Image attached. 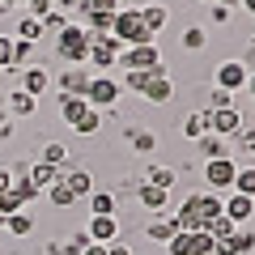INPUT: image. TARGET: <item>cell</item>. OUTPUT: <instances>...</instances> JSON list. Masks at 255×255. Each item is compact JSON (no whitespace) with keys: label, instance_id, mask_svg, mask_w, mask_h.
Returning <instances> with one entry per match:
<instances>
[{"label":"cell","instance_id":"6da1fadb","mask_svg":"<svg viewBox=\"0 0 255 255\" xmlns=\"http://www.w3.org/2000/svg\"><path fill=\"white\" fill-rule=\"evenodd\" d=\"M170 217H174L179 230H204L213 217H221V196L217 191H191Z\"/></svg>","mask_w":255,"mask_h":255},{"label":"cell","instance_id":"7a4b0ae2","mask_svg":"<svg viewBox=\"0 0 255 255\" xmlns=\"http://www.w3.org/2000/svg\"><path fill=\"white\" fill-rule=\"evenodd\" d=\"M55 38V55H60L64 64H85L90 60V30L81 26V21H68V26L60 30Z\"/></svg>","mask_w":255,"mask_h":255},{"label":"cell","instance_id":"3957f363","mask_svg":"<svg viewBox=\"0 0 255 255\" xmlns=\"http://www.w3.org/2000/svg\"><path fill=\"white\" fill-rule=\"evenodd\" d=\"M111 34H115L124 47L153 43V34H149L145 21H140V4H132V9H119V13H115V21H111Z\"/></svg>","mask_w":255,"mask_h":255},{"label":"cell","instance_id":"277c9868","mask_svg":"<svg viewBox=\"0 0 255 255\" xmlns=\"http://www.w3.org/2000/svg\"><path fill=\"white\" fill-rule=\"evenodd\" d=\"M119 81L111 73H94L90 77V90H85V102H90L94 111H102V115H107V111H115V102H119Z\"/></svg>","mask_w":255,"mask_h":255},{"label":"cell","instance_id":"5b68a950","mask_svg":"<svg viewBox=\"0 0 255 255\" xmlns=\"http://www.w3.org/2000/svg\"><path fill=\"white\" fill-rule=\"evenodd\" d=\"M119 51H124V43L115 34H90V60L85 64H94L98 73H111L119 64Z\"/></svg>","mask_w":255,"mask_h":255},{"label":"cell","instance_id":"8992f818","mask_svg":"<svg viewBox=\"0 0 255 255\" xmlns=\"http://www.w3.org/2000/svg\"><path fill=\"white\" fill-rule=\"evenodd\" d=\"M119 68H124V73H132V68H145V73H153V68H162V51H157V43L124 47V51H119Z\"/></svg>","mask_w":255,"mask_h":255},{"label":"cell","instance_id":"52a82bcc","mask_svg":"<svg viewBox=\"0 0 255 255\" xmlns=\"http://www.w3.org/2000/svg\"><path fill=\"white\" fill-rule=\"evenodd\" d=\"M234 174H238L234 157H209V162H204V183H209V191H234Z\"/></svg>","mask_w":255,"mask_h":255},{"label":"cell","instance_id":"ba28073f","mask_svg":"<svg viewBox=\"0 0 255 255\" xmlns=\"http://www.w3.org/2000/svg\"><path fill=\"white\" fill-rule=\"evenodd\" d=\"M90 64H64V73L51 77V85L60 94H73V98H85V90H90Z\"/></svg>","mask_w":255,"mask_h":255},{"label":"cell","instance_id":"9c48e42d","mask_svg":"<svg viewBox=\"0 0 255 255\" xmlns=\"http://www.w3.org/2000/svg\"><path fill=\"white\" fill-rule=\"evenodd\" d=\"M17 90H26L30 98H43L51 90V73L43 64H26V68H17Z\"/></svg>","mask_w":255,"mask_h":255},{"label":"cell","instance_id":"30bf717a","mask_svg":"<svg viewBox=\"0 0 255 255\" xmlns=\"http://www.w3.org/2000/svg\"><path fill=\"white\" fill-rule=\"evenodd\" d=\"M213 77H217V85H221V90L238 94V90L247 85V77H251V68H247L243 60H221V64H217V73H213Z\"/></svg>","mask_w":255,"mask_h":255},{"label":"cell","instance_id":"8fae6325","mask_svg":"<svg viewBox=\"0 0 255 255\" xmlns=\"http://www.w3.org/2000/svg\"><path fill=\"white\" fill-rule=\"evenodd\" d=\"M243 124H247V119H243V111H238V107L209 111V132H213V136H234Z\"/></svg>","mask_w":255,"mask_h":255},{"label":"cell","instance_id":"7c38bea8","mask_svg":"<svg viewBox=\"0 0 255 255\" xmlns=\"http://www.w3.org/2000/svg\"><path fill=\"white\" fill-rule=\"evenodd\" d=\"M221 213H226L234 226H247V221L255 217V196H243V191H234L230 200H221Z\"/></svg>","mask_w":255,"mask_h":255},{"label":"cell","instance_id":"4fadbf2b","mask_svg":"<svg viewBox=\"0 0 255 255\" xmlns=\"http://www.w3.org/2000/svg\"><path fill=\"white\" fill-rule=\"evenodd\" d=\"M85 234H90V243H102V247L119 243V217H90Z\"/></svg>","mask_w":255,"mask_h":255},{"label":"cell","instance_id":"5bb4252c","mask_svg":"<svg viewBox=\"0 0 255 255\" xmlns=\"http://www.w3.org/2000/svg\"><path fill=\"white\" fill-rule=\"evenodd\" d=\"M217 251H226V255H251L255 251V230L251 226H234V234L221 238Z\"/></svg>","mask_w":255,"mask_h":255},{"label":"cell","instance_id":"9a60e30c","mask_svg":"<svg viewBox=\"0 0 255 255\" xmlns=\"http://www.w3.org/2000/svg\"><path fill=\"white\" fill-rule=\"evenodd\" d=\"M60 179L68 183V191H73L77 200H85V196L94 191V174L85 170V166H64V170H60Z\"/></svg>","mask_w":255,"mask_h":255},{"label":"cell","instance_id":"2e32d148","mask_svg":"<svg viewBox=\"0 0 255 255\" xmlns=\"http://www.w3.org/2000/svg\"><path fill=\"white\" fill-rule=\"evenodd\" d=\"M140 98H145V102H157V107H162V102H170V98H174V81H170V73H166V68H162V73H153Z\"/></svg>","mask_w":255,"mask_h":255},{"label":"cell","instance_id":"e0dca14e","mask_svg":"<svg viewBox=\"0 0 255 255\" xmlns=\"http://www.w3.org/2000/svg\"><path fill=\"white\" fill-rule=\"evenodd\" d=\"M4 111H9V119H30L38 111V98H30L26 90H9L4 94Z\"/></svg>","mask_w":255,"mask_h":255},{"label":"cell","instance_id":"ac0fdd59","mask_svg":"<svg viewBox=\"0 0 255 255\" xmlns=\"http://www.w3.org/2000/svg\"><path fill=\"white\" fill-rule=\"evenodd\" d=\"M136 200H140V209H145V213H166V204H170V191H162V187H153V183L140 179Z\"/></svg>","mask_w":255,"mask_h":255},{"label":"cell","instance_id":"d6986e66","mask_svg":"<svg viewBox=\"0 0 255 255\" xmlns=\"http://www.w3.org/2000/svg\"><path fill=\"white\" fill-rule=\"evenodd\" d=\"M174 234H179V226H174L170 213H153L149 226H145V238H149V243H170Z\"/></svg>","mask_w":255,"mask_h":255},{"label":"cell","instance_id":"ffe728a7","mask_svg":"<svg viewBox=\"0 0 255 255\" xmlns=\"http://www.w3.org/2000/svg\"><path fill=\"white\" fill-rule=\"evenodd\" d=\"M140 21H145L149 34H162V30L170 26V9H166V4H140Z\"/></svg>","mask_w":255,"mask_h":255},{"label":"cell","instance_id":"44dd1931","mask_svg":"<svg viewBox=\"0 0 255 255\" xmlns=\"http://www.w3.org/2000/svg\"><path fill=\"white\" fill-rule=\"evenodd\" d=\"M85 200H90V217H115V209H119L115 191H90Z\"/></svg>","mask_w":255,"mask_h":255},{"label":"cell","instance_id":"7402d4cb","mask_svg":"<svg viewBox=\"0 0 255 255\" xmlns=\"http://www.w3.org/2000/svg\"><path fill=\"white\" fill-rule=\"evenodd\" d=\"M26 179L34 183L38 191H47L55 179H60V170H55V166H47V162H38V157H30V170H26Z\"/></svg>","mask_w":255,"mask_h":255},{"label":"cell","instance_id":"603a6c76","mask_svg":"<svg viewBox=\"0 0 255 255\" xmlns=\"http://www.w3.org/2000/svg\"><path fill=\"white\" fill-rule=\"evenodd\" d=\"M4 230H9L13 238H30V234H34V213H30V209L9 213V217H4Z\"/></svg>","mask_w":255,"mask_h":255},{"label":"cell","instance_id":"cb8c5ba5","mask_svg":"<svg viewBox=\"0 0 255 255\" xmlns=\"http://www.w3.org/2000/svg\"><path fill=\"white\" fill-rule=\"evenodd\" d=\"M174 166H162V162H149L145 166V183H153V187H162V191H174Z\"/></svg>","mask_w":255,"mask_h":255},{"label":"cell","instance_id":"d4e9b609","mask_svg":"<svg viewBox=\"0 0 255 255\" xmlns=\"http://www.w3.org/2000/svg\"><path fill=\"white\" fill-rule=\"evenodd\" d=\"M38 162L64 170V166H68V145H60V140H43V145H38Z\"/></svg>","mask_w":255,"mask_h":255},{"label":"cell","instance_id":"484cf974","mask_svg":"<svg viewBox=\"0 0 255 255\" xmlns=\"http://www.w3.org/2000/svg\"><path fill=\"white\" fill-rule=\"evenodd\" d=\"M85 111H90V102H85V98H73V94H60V119H64L68 128H73L77 119L85 115Z\"/></svg>","mask_w":255,"mask_h":255},{"label":"cell","instance_id":"4316f807","mask_svg":"<svg viewBox=\"0 0 255 255\" xmlns=\"http://www.w3.org/2000/svg\"><path fill=\"white\" fill-rule=\"evenodd\" d=\"M124 136H128V145H132V149H136V153H153V149H157V136H153V132H149V128H128V132H124Z\"/></svg>","mask_w":255,"mask_h":255},{"label":"cell","instance_id":"83f0119b","mask_svg":"<svg viewBox=\"0 0 255 255\" xmlns=\"http://www.w3.org/2000/svg\"><path fill=\"white\" fill-rule=\"evenodd\" d=\"M204 132H209V111H191V115L183 119V136H187V140H200Z\"/></svg>","mask_w":255,"mask_h":255},{"label":"cell","instance_id":"f1b7e54d","mask_svg":"<svg viewBox=\"0 0 255 255\" xmlns=\"http://www.w3.org/2000/svg\"><path fill=\"white\" fill-rule=\"evenodd\" d=\"M9 191H13V196H17V204H21V209H30V204H34L38 196H43V191H38L34 183L26 179V174H21V179H13V187H9Z\"/></svg>","mask_w":255,"mask_h":255},{"label":"cell","instance_id":"f546056e","mask_svg":"<svg viewBox=\"0 0 255 255\" xmlns=\"http://www.w3.org/2000/svg\"><path fill=\"white\" fill-rule=\"evenodd\" d=\"M166 68V64H162ZM162 68H153V73H162ZM153 73H145V68H132V73H124V81H119V90H132V94H145V85H149V77Z\"/></svg>","mask_w":255,"mask_h":255},{"label":"cell","instance_id":"4dcf8cb0","mask_svg":"<svg viewBox=\"0 0 255 255\" xmlns=\"http://www.w3.org/2000/svg\"><path fill=\"white\" fill-rule=\"evenodd\" d=\"M170 255H196V230H179V234L166 243Z\"/></svg>","mask_w":255,"mask_h":255},{"label":"cell","instance_id":"1f68e13d","mask_svg":"<svg viewBox=\"0 0 255 255\" xmlns=\"http://www.w3.org/2000/svg\"><path fill=\"white\" fill-rule=\"evenodd\" d=\"M43 34H47V30H43V21H38V17H30V13H21V21H17V34H13V38H26V43H38Z\"/></svg>","mask_w":255,"mask_h":255},{"label":"cell","instance_id":"d6a6232c","mask_svg":"<svg viewBox=\"0 0 255 255\" xmlns=\"http://www.w3.org/2000/svg\"><path fill=\"white\" fill-rule=\"evenodd\" d=\"M47 200H51L55 209H73V204H77V196L68 191V183H64V179H55L51 187H47Z\"/></svg>","mask_w":255,"mask_h":255},{"label":"cell","instance_id":"836d02e7","mask_svg":"<svg viewBox=\"0 0 255 255\" xmlns=\"http://www.w3.org/2000/svg\"><path fill=\"white\" fill-rule=\"evenodd\" d=\"M196 145H200L204 162H209V157H230V153H226V136H213V132H204V136L196 140Z\"/></svg>","mask_w":255,"mask_h":255},{"label":"cell","instance_id":"e575fe53","mask_svg":"<svg viewBox=\"0 0 255 255\" xmlns=\"http://www.w3.org/2000/svg\"><path fill=\"white\" fill-rule=\"evenodd\" d=\"M98 128H102V111H94V107H90V111H85V115L73 124V132H77V136H94Z\"/></svg>","mask_w":255,"mask_h":255},{"label":"cell","instance_id":"d590c367","mask_svg":"<svg viewBox=\"0 0 255 255\" xmlns=\"http://www.w3.org/2000/svg\"><path fill=\"white\" fill-rule=\"evenodd\" d=\"M183 47H187V51H204V47H209V30L204 26H187L183 30Z\"/></svg>","mask_w":255,"mask_h":255},{"label":"cell","instance_id":"8d00e7d4","mask_svg":"<svg viewBox=\"0 0 255 255\" xmlns=\"http://www.w3.org/2000/svg\"><path fill=\"white\" fill-rule=\"evenodd\" d=\"M26 64H34V43L13 38V68H26Z\"/></svg>","mask_w":255,"mask_h":255},{"label":"cell","instance_id":"74e56055","mask_svg":"<svg viewBox=\"0 0 255 255\" xmlns=\"http://www.w3.org/2000/svg\"><path fill=\"white\" fill-rule=\"evenodd\" d=\"M234 191L255 196V166H238V174H234Z\"/></svg>","mask_w":255,"mask_h":255},{"label":"cell","instance_id":"f35d334b","mask_svg":"<svg viewBox=\"0 0 255 255\" xmlns=\"http://www.w3.org/2000/svg\"><path fill=\"white\" fill-rule=\"evenodd\" d=\"M204 230L213 234V243H221V238H230V234H234V221H230L226 213H221V217H213V221H209Z\"/></svg>","mask_w":255,"mask_h":255},{"label":"cell","instance_id":"ab89813d","mask_svg":"<svg viewBox=\"0 0 255 255\" xmlns=\"http://www.w3.org/2000/svg\"><path fill=\"white\" fill-rule=\"evenodd\" d=\"M234 98H238V94H230V90H221V85H213V90H209V111L234 107Z\"/></svg>","mask_w":255,"mask_h":255},{"label":"cell","instance_id":"60d3db41","mask_svg":"<svg viewBox=\"0 0 255 255\" xmlns=\"http://www.w3.org/2000/svg\"><path fill=\"white\" fill-rule=\"evenodd\" d=\"M0 73H17L13 68V34H0Z\"/></svg>","mask_w":255,"mask_h":255},{"label":"cell","instance_id":"b9f144b4","mask_svg":"<svg viewBox=\"0 0 255 255\" xmlns=\"http://www.w3.org/2000/svg\"><path fill=\"white\" fill-rule=\"evenodd\" d=\"M85 247H90V234H85V230H73V238L64 243V255H81Z\"/></svg>","mask_w":255,"mask_h":255},{"label":"cell","instance_id":"7bdbcfd3","mask_svg":"<svg viewBox=\"0 0 255 255\" xmlns=\"http://www.w3.org/2000/svg\"><path fill=\"white\" fill-rule=\"evenodd\" d=\"M21 9H26V13H30V17H38V21H43V17H47V13H51V9H55V0H26V4H21Z\"/></svg>","mask_w":255,"mask_h":255},{"label":"cell","instance_id":"ee69618b","mask_svg":"<svg viewBox=\"0 0 255 255\" xmlns=\"http://www.w3.org/2000/svg\"><path fill=\"white\" fill-rule=\"evenodd\" d=\"M234 136H238V145H243V153H255V128H247V124H243Z\"/></svg>","mask_w":255,"mask_h":255},{"label":"cell","instance_id":"f6af8a7d","mask_svg":"<svg viewBox=\"0 0 255 255\" xmlns=\"http://www.w3.org/2000/svg\"><path fill=\"white\" fill-rule=\"evenodd\" d=\"M213 247H217V243H213V234H209V230H196V255H209Z\"/></svg>","mask_w":255,"mask_h":255},{"label":"cell","instance_id":"bcb514c9","mask_svg":"<svg viewBox=\"0 0 255 255\" xmlns=\"http://www.w3.org/2000/svg\"><path fill=\"white\" fill-rule=\"evenodd\" d=\"M209 17L217 21V26H226V21H230V9H226V4H213V0H209Z\"/></svg>","mask_w":255,"mask_h":255},{"label":"cell","instance_id":"7dc6e473","mask_svg":"<svg viewBox=\"0 0 255 255\" xmlns=\"http://www.w3.org/2000/svg\"><path fill=\"white\" fill-rule=\"evenodd\" d=\"M107 255H136V251H132L128 243H111V247H107Z\"/></svg>","mask_w":255,"mask_h":255},{"label":"cell","instance_id":"c3c4849f","mask_svg":"<svg viewBox=\"0 0 255 255\" xmlns=\"http://www.w3.org/2000/svg\"><path fill=\"white\" fill-rule=\"evenodd\" d=\"M77 4H81V0H55V9H60V13H68V17L77 13Z\"/></svg>","mask_w":255,"mask_h":255},{"label":"cell","instance_id":"681fc988","mask_svg":"<svg viewBox=\"0 0 255 255\" xmlns=\"http://www.w3.org/2000/svg\"><path fill=\"white\" fill-rule=\"evenodd\" d=\"M13 187V174H9V166H0V196Z\"/></svg>","mask_w":255,"mask_h":255},{"label":"cell","instance_id":"f907efd6","mask_svg":"<svg viewBox=\"0 0 255 255\" xmlns=\"http://www.w3.org/2000/svg\"><path fill=\"white\" fill-rule=\"evenodd\" d=\"M13 132H17V119H9V124H0V140H13Z\"/></svg>","mask_w":255,"mask_h":255},{"label":"cell","instance_id":"816d5d0a","mask_svg":"<svg viewBox=\"0 0 255 255\" xmlns=\"http://www.w3.org/2000/svg\"><path fill=\"white\" fill-rule=\"evenodd\" d=\"M243 64H247V68L255 64V34H251V43H247V55H243Z\"/></svg>","mask_w":255,"mask_h":255},{"label":"cell","instance_id":"f5cc1de1","mask_svg":"<svg viewBox=\"0 0 255 255\" xmlns=\"http://www.w3.org/2000/svg\"><path fill=\"white\" fill-rule=\"evenodd\" d=\"M81 255H107V247H102V243H90V247H85Z\"/></svg>","mask_w":255,"mask_h":255},{"label":"cell","instance_id":"db71d44e","mask_svg":"<svg viewBox=\"0 0 255 255\" xmlns=\"http://www.w3.org/2000/svg\"><path fill=\"white\" fill-rule=\"evenodd\" d=\"M43 251H47V255H64V243H47Z\"/></svg>","mask_w":255,"mask_h":255},{"label":"cell","instance_id":"11a10c76","mask_svg":"<svg viewBox=\"0 0 255 255\" xmlns=\"http://www.w3.org/2000/svg\"><path fill=\"white\" fill-rule=\"evenodd\" d=\"M243 90H247V94L255 98V68H251V77H247V85H243Z\"/></svg>","mask_w":255,"mask_h":255},{"label":"cell","instance_id":"9f6ffc18","mask_svg":"<svg viewBox=\"0 0 255 255\" xmlns=\"http://www.w3.org/2000/svg\"><path fill=\"white\" fill-rule=\"evenodd\" d=\"M213 4H226V9H238V0H213Z\"/></svg>","mask_w":255,"mask_h":255},{"label":"cell","instance_id":"6f0895ef","mask_svg":"<svg viewBox=\"0 0 255 255\" xmlns=\"http://www.w3.org/2000/svg\"><path fill=\"white\" fill-rule=\"evenodd\" d=\"M238 4H243V9H247V13H255V0H238Z\"/></svg>","mask_w":255,"mask_h":255},{"label":"cell","instance_id":"680465c9","mask_svg":"<svg viewBox=\"0 0 255 255\" xmlns=\"http://www.w3.org/2000/svg\"><path fill=\"white\" fill-rule=\"evenodd\" d=\"M115 4H119V9H132V4H136V0H115Z\"/></svg>","mask_w":255,"mask_h":255},{"label":"cell","instance_id":"91938a15","mask_svg":"<svg viewBox=\"0 0 255 255\" xmlns=\"http://www.w3.org/2000/svg\"><path fill=\"white\" fill-rule=\"evenodd\" d=\"M0 124H9V111H4V107H0Z\"/></svg>","mask_w":255,"mask_h":255},{"label":"cell","instance_id":"94428289","mask_svg":"<svg viewBox=\"0 0 255 255\" xmlns=\"http://www.w3.org/2000/svg\"><path fill=\"white\" fill-rule=\"evenodd\" d=\"M209 255H226V251H217V247H213V251H209Z\"/></svg>","mask_w":255,"mask_h":255},{"label":"cell","instance_id":"6125c7cd","mask_svg":"<svg viewBox=\"0 0 255 255\" xmlns=\"http://www.w3.org/2000/svg\"><path fill=\"white\" fill-rule=\"evenodd\" d=\"M200 4H209V0H200Z\"/></svg>","mask_w":255,"mask_h":255}]
</instances>
